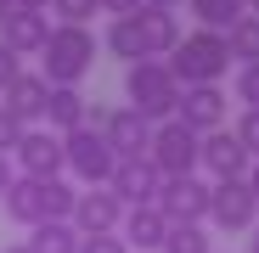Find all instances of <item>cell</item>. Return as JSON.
Returning <instances> with one entry per match:
<instances>
[{"mask_svg":"<svg viewBox=\"0 0 259 253\" xmlns=\"http://www.w3.org/2000/svg\"><path fill=\"white\" fill-rule=\"evenodd\" d=\"M124 96H130V113H141L147 124H163L181 107V79L169 73V62L141 57V62L124 68Z\"/></svg>","mask_w":259,"mask_h":253,"instance_id":"cell-1","label":"cell"},{"mask_svg":"<svg viewBox=\"0 0 259 253\" xmlns=\"http://www.w3.org/2000/svg\"><path fill=\"white\" fill-rule=\"evenodd\" d=\"M0 203H6V220H17V225L34 231V225H46V220H68L73 203H79V191L68 180H28V175H17Z\"/></svg>","mask_w":259,"mask_h":253,"instance_id":"cell-2","label":"cell"},{"mask_svg":"<svg viewBox=\"0 0 259 253\" xmlns=\"http://www.w3.org/2000/svg\"><path fill=\"white\" fill-rule=\"evenodd\" d=\"M226 68H231V45H226V34H214V28L181 34V45L169 51V73L181 79V90L186 84H220Z\"/></svg>","mask_w":259,"mask_h":253,"instance_id":"cell-3","label":"cell"},{"mask_svg":"<svg viewBox=\"0 0 259 253\" xmlns=\"http://www.w3.org/2000/svg\"><path fill=\"white\" fill-rule=\"evenodd\" d=\"M96 62V34L84 23H51V39L39 51V73L51 84H79Z\"/></svg>","mask_w":259,"mask_h":253,"instance_id":"cell-4","label":"cell"},{"mask_svg":"<svg viewBox=\"0 0 259 253\" xmlns=\"http://www.w3.org/2000/svg\"><path fill=\"white\" fill-rule=\"evenodd\" d=\"M152 169L163 180H181V175H197V163H203V135L197 130H186L181 118H163V124H152Z\"/></svg>","mask_w":259,"mask_h":253,"instance_id":"cell-5","label":"cell"},{"mask_svg":"<svg viewBox=\"0 0 259 253\" xmlns=\"http://www.w3.org/2000/svg\"><path fill=\"white\" fill-rule=\"evenodd\" d=\"M62 158H68V169H73L84 186H107V180H113V169H118V158H113L107 135H102V130H91V124H79V130H68V135H62Z\"/></svg>","mask_w":259,"mask_h":253,"instance_id":"cell-6","label":"cell"},{"mask_svg":"<svg viewBox=\"0 0 259 253\" xmlns=\"http://www.w3.org/2000/svg\"><path fill=\"white\" fill-rule=\"evenodd\" d=\"M12 163H17V175H28V180H62V169H68L62 135L57 130H23V141L12 146Z\"/></svg>","mask_w":259,"mask_h":253,"instance_id":"cell-7","label":"cell"},{"mask_svg":"<svg viewBox=\"0 0 259 253\" xmlns=\"http://www.w3.org/2000/svg\"><path fill=\"white\" fill-rule=\"evenodd\" d=\"M208 180H197V175H181V180H163V191H158V208H163V220L169 225H203L208 220Z\"/></svg>","mask_w":259,"mask_h":253,"instance_id":"cell-8","label":"cell"},{"mask_svg":"<svg viewBox=\"0 0 259 253\" xmlns=\"http://www.w3.org/2000/svg\"><path fill=\"white\" fill-rule=\"evenodd\" d=\"M68 220H73V231H79V236H113V231L124 225V203H118L107 186H84Z\"/></svg>","mask_w":259,"mask_h":253,"instance_id":"cell-9","label":"cell"},{"mask_svg":"<svg viewBox=\"0 0 259 253\" xmlns=\"http://www.w3.org/2000/svg\"><path fill=\"white\" fill-rule=\"evenodd\" d=\"M208 220L220 225V231H248V225L259 220V203H253V191H248V175H242V180H214V191H208Z\"/></svg>","mask_w":259,"mask_h":253,"instance_id":"cell-10","label":"cell"},{"mask_svg":"<svg viewBox=\"0 0 259 253\" xmlns=\"http://www.w3.org/2000/svg\"><path fill=\"white\" fill-rule=\"evenodd\" d=\"M102 135H107V146H113V158L118 163H130V158H147L152 152V124L141 118V113H130V107H107V118H102Z\"/></svg>","mask_w":259,"mask_h":253,"instance_id":"cell-11","label":"cell"},{"mask_svg":"<svg viewBox=\"0 0 259 253\" xmlns=\"http://www.w3.org/2000/svg\"><path fill=\"white\" fill-rule=\"evenodd\" d=\"M107 191H113L124 208H147V203H158V191H163V175L152 169V158H130V163H118V169H113Z\"/></svg>","mask_w":259,"mask_h":253,"instance_id":"cell-12","label":"cell"},{"mask_svg":"<svg viewBox=\"0 0 259 253\" xmlns=\"http://www.w3.org/2000/svg\"><path fill=\"white\" fill-rule=\"evenodd\" d=\"M175 118L186 124V130H197V135H214L226 124V90H220V84H186Z\"/></svg>","mask_w":259,"mask_h":253,"instance_id":"cell-13","label":"cell"},{"mask_svg":"<svg viewBox=\"0 0 259 253\" xmlns=\"http://www.w3.org/2000/svg\"><path fill=\"white\" fill-rule=\"evenodd\" d=\"M46 102H51V79L46 73H17L6 90H0V107H6L23 130H28L34 118H46Z\"/></svg>","mask_w":259,"mask_h":253,"instance_id":"cell-14","label":"cell"},{"mask_svg":"<svg viewBox=\"0 0 259 253\" xmlns=\"http://www.w3.org/2000/svg\"><path fill=\"white\" fill-rule=\"evenodd\" d=\"M51 39V12H6V23H0V45L17 51V57H39Z\"/></svg>","mask_w":259,"mask_h":253,"instance_id":"cell-15","label":"cell"},{"mask_svg":"<svg viewBox=\"0 0 259 253\" xmlns=\"http://www.w3.org/2000/svg\"><path fill=\"white\" fill-rule=\"evenodd\" d=\"M197 169H208L214 180H242L248 169H253V158L242 152V141L231 130H214V135H203V163Z\"/></svg>","mask_w":259,"mask_h":253,"instance_id":"cell-16","label":"cell"},{"mask_svg":"<svg viewBox=\"0 0 259 253\" xmlns=\"http://www.w3.org/2000/svg\"><path fill=\"white\" fill-rule=\"evenodd\" d=\"M130 17H136L141 51L158 57V62H169V51L181 45V23H175V12H163V6H141V12H130Z\"/></svg>","mask_w":259,"mask_h":253,"instance_id":"cell-17","label":"cell"},{"mask_svg":"<svg viewBox=\"0 0 259 253\" xmlns=\"http://www.w3.org/2000/svg\"><path fill=\"white\" fill-rule=\"evenodd\" d=\"M118 236H124L130 247H141V253H158L163 236H169V220H163V208H158V203H147V208H124Z\"/></svg>","mask_w":259,"mask_h":253,"instance_id":"cell-18","label":"cell"},{"mask_svg":"<svg viewBox=\"0 0 259 253\" xmlns=\"http://www.w3.org/2000/svg\"><path fill=\"white\" fill-rule=\"evenodd\" d=\"M84 113H91V102L79 96V84H51V102H46V124H51L57 135L79 130V124H84Z\"/></svg>","mask_w":259,"mask_h":253,"instance_id":"cell-19","label":"cell"},{"mask_svg":"<svg viewBox=\"0 0 259 253\" xmlns=\"http://www.w3.org/2000/svg\"><path fill=\"white\" fill-rule=\"evenodd\" d=\"M197 28H214V34H226L237 17H248V0H186Z\"/></svg>","mask_w":259,"mask_h":253,"instance_id":"cell-20","label":"cell"},{"mask_svg":"<svg viewBox=\"0 0 259 253\" xmlns=\"http://www.w3.org/2000/svg\"><path fill=\"white\" fill-rule=\"evenodd\" d=\"M79 231H73V220H46V225H34V236H28V247L34 253H79Z\"/></svg>","mask_w":259,"mask_h":253,"instance_id":"cell-21","label":"cell"},{"mask_svg":"<svg viewBox=\"0 0 259 253\" xmlns=\"http://www.w3.org/2000/svg\"><path fill=\"white\" fill-rule=\"evenodd\" d=\"M102 45H107L124 68L147 57V51H141V34H136V17H113V23H107V34H102Z\"/></svg>","mask_w":259,"mask_h":253,"instance_id":"cell-22","label":"cell"},{"mask_svg":"<svg viewBox=\"0 0 259 253\" xmlns=\"http://www.w3.org/2000/svg\"><path fill=\"white\" fill-rule=\"evenodd\" d=\"M226 45H231L237 62H259V12H248L226 28Z\"/></svg>","mask_w":259,"mask_h":253,"instance_id":"cell-23","label":"cell"},{"mask_svg":"<svg viewBox=\"0 0 259 253\" xmlns=\"http://www.w3.org/2000/svg\"><path fill=\"white\" fill-rule=\"evenodd\" d=\"M158 253H214V242H208L203 225H169V236H163Z\"/></svg>","mask_w":259,"mask_h":253,"instance_id":"cell-24","label":"cell"},{"mask_svg":"<svg viewBox=\"0 0 259 253\" xmlns=\"http://www.w3.org/2000/svg\"><path fill=\"white\" fill-rule=\"evenodd\" d=\"M51 12H57V23H84L91 28V17L102 12V0H51Z\"/></svg>","mask_w":259,"mask_h":253,"instance_id":"cell-25","label":"cell"},{"mask_svg":"<svg viewBox=\"0 0 259 253\" xmlns=\"http://www.w3.org/2000/svg\"><path fill=\"white\" fill-rule=\"evenodd\" d=\"M231 135L242 141L248 158H259V107H242V118H237V130H231Z\"/></svg>","mask_w":259,"mask_h":253,"instance_id":"cell-26","label":"cell"},{"mask_svg":"<svg viewBox=\"0 0 259 253\" xmlns=\"http://www.w3.org/2000/svg\"><path fill=\"white\" fill-rule=\"evenodd\" d=\"M237 102L242 107H259V62H242L237 68Z\"/></svg>","mask_w":259,"mask_h":253,"instance_id":"cell-27","label":"cell"},{"mask_svg":"<svg viewBox=\"0 0 259 253\" xmlns=\"http://www.w3.org/2000/svg\"><path fill=\"white\" fill-rule=\"evenodd\" d=\"M79 253H130V242H124L118 231H113V236H84Z\"/></svg>","mask_w":259,"mask_h":253,"instance_id":"cell-28","label":"cell"},{"mask_svg":"<svg viewBox=\"0 0 259 253\" xmlns=\"http://www.w3.org/2000/svg\"><path fill=\"white\" fill-rule=\"evenodd\" d=\"M17 141H23V124H17V118H12L6 107H0V152L12 158V146H17Z\"/></svg>","mask_w":259,"mask_h":253,"instance_id":"cell-29","label":"cell"},{"mask_svg":"<svg viewBox=\"0 0 259 253\" xmlns=\"http://www.w3.org/2000/svg\"><path fill=\"white\" fill-rule=\"evenodd\" d=\"M17 73H23V57H17V51H6V45H0V90H6V84H12Z\"/></svg>","mask_w":259,"mask_h":253,"instance_id":"cell-30","label":"cell"},{"mask_svg":"<svg viewBox=\"0 0 259 253\" xmlns=\"http://www.w3.org/2000/svg\"><path fill=\"white\" fill-rule=\"evenodd\" d=\"M102 12H113V17H130V12H141V0H102Z\"/></svg>","mask_w":259,"mask_h":253,"instance_id":"cell-31","label":"cell"},{"mask_svg":"<svg viewBox=\"0 0 259 253\" xmlns=\"http://www.w3.org/2000/svg\"><path fill=\"white\" fill-rule=\"evenodd\" d=\"M12 180H17V163H12L6 152H0V197H6V186H12Z\"/></svg>","mask_w":259,"mask_h":253,"instance_id":"cell-32","label":"cell"},{"mask_svg":"<svg viewBox=\"0 0 259 253\" xmlns=\"http://www.w3.org/2000/svg\"><path fill=\"white\" fill-rule=\"evenodd\" d=\"M17 12H51V0H12Z\"/></svg>","mask_w":259,"mask_h":253,"instance_id":"cell-33","label":"cell"},{"mask_svg":"<svg viewBox=\"0 0 259 253\" xmlns=\"http://www.w3.org/2000/svg\"><path fill=\"white\" fill-rule=\"evenodd\" d=\"M248 191H253V203H259V158H253V169H248Z\"/></svg>","mask_w":259,"mask_h":253,"instance_id":"cell-34","label":"cell"},{"mask_svg":"<svg viewBox=\"0 0 259 253\" xmlns=\"http://www.w3.org/2000/svg\"><path fill=\"white\" fill-rule=\"evenodd\" d=\"M141 6H163V12H175V6H181V0H141Z\"/></svg>","mask_w":259,"mask_h":253,"instance_id":"cell-35","label":"cell"},{"mask_svg":"<svg viewBox=\"0 0 259 253\" xmlns=\"http://www.w3.org/2000/svg\"><path fill=\"white\" fill-rule=\"evenodd\" d=\"M6 253H34V247H28V242H12V247H6Z\"/></svg>","mask_w":259,"mask_h":253,"instance_id":"cell-36","label":"cell"},{"mask_svg":"<svg viewBox=\"0 0 259 253\" xmlns=\"http://www.w3.org/2000/svg\"><path fill=\"white\" fill-rule=\"evenodd\" d=\"M6 12H12V0H0V23H6Z\"/></svg>","mask_w":259,"mask_h":253,"instance_id":"cell-37","label":"cell"},{"mask_svg":"<svg viewBox=\"0 0 259 253\" xmlns=\"http://www.w3.org/2000/svg\"><path fill=\"white\" fill-rule=\"evenodd\" d=\"M248 253H259V231H253V247H248Z\"/></svg>","mask_w":259,"mask_h":253,"instance_id":"cell-38","label":"cell"},{"mask_svg":"<svg viewBox=\"0 0 259 253\" xmlns=\"http://www.w3.org/2000/svg\"><path fill=\"white\" fill-rule=\"evenodd\" d=\"M248 12H259V0H248Z\"/></svg>","mask_w":259,"mask_h":253,"instance_id":"cell-39","label":"cell"}]
</instances>
